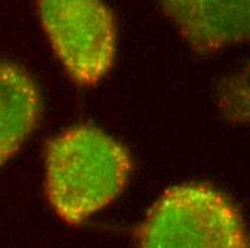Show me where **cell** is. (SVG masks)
Wrapping results in <instances>:
<instances>
[{"label":"cell","mask_w":250,"mask_h":248,"mask_svg":"<svg viewBox=\"0 0 250 248\" xmlns=\"http://www.w3.org/2000/svg\"><path fill=\"white\" fill-rule=\"evenodd\" d=\"M188 46L210 53L250 40V0H160Z\"/></svg>","instance_id":"obj_4"},{"label":"cell","mask_w":250,"mask_h":248,"mask_svg":"<svg viewBox=\"0 0 250 248\" xmlns=\"http://www.w3.org/2000/svg\"><path fill=\"white\" fill-rule=\"evenodd\" d=\"M42 100L30 74L0 60V168L22 148L41 118Z\"/></svg>","instance_id":"obj_5"},{"label":"cell","mask_w":250,"mask_h":248,"mask_svg":"<svg viewBox=\"0 0 250 248\" xmlns=\"http://www.w3.org/2000/svg\"><path fill=\"white\" fill-rule=\"evenodd\" d=\"M131 171L121 142L97 126L76 125L46 144L45 194L62 223L81 225L123 194Z\"/></svg>","instance_id":"obj_1"},{"label":"cell","mask_w":250,"mask_h":248,"mask_svg":"<svg viewBox=\"0 0 250 248\" xmlns=\"http://www.w3.org/2000/svg\"><path fill=\"white\" fill-rule=\"evenodd\" d=\"M147 248H248L250 234L237 207L206 184L168 188L137 229Z\"/></svg>","instance_id":"obj_2"},{"label":"cell","mask_w":250,"mask_h":248,"mask_svg":"<svg viewBox=\"0 0 250 248\" xmlns=\"http://www.w3.org/2000/svg\"><path fill=\"white\" fill-rule=\"evenodd\" d=\"M216 106L227 122L250 125V62L219 82Z\"/></svg>","instance_id":"obj_6"},{"label":"cell","mask_w":250,"mask_h":248,"mask_svg":"<svg viewBox=\"0 0 250 248\" xmlns=\"http://www.w3.org/2000/svg\"><path fill=\"white\" fill-rule=\"evenodd\" d=\"M50 48L68 76L81 86H95L112 69L117 27L101 0H36Z\"/></svg>","instance_id":"obj_3"}]
</instances>
